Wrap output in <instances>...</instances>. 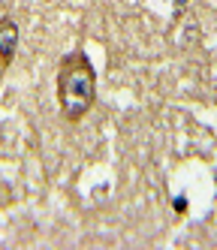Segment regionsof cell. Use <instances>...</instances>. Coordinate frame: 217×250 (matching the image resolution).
<instances>
[{
	"label": "cell",
	"instance_id": "obj_1",
	"mask_svg": "<svg viewBox=\"0 0 217 250\" xmlns=\"http://www.w3.org/2000/svg\"><path fill=\"white\" fill-rule=\"evenodd\" d=\"M97 100V73L85 51H69L58 66V105L61 115L76 124L82 121Z\"/></svg>",
	"mask_w": 217,
	"mask_h": 250
},
{
	"label": "cell",
	"instance_id": "obj_2",
	"mask_svg": "<svg viewBox=\"0 0 217 250\" xmlns=\"http://www.w3.org/2000/svg\"><path fill=\"white\" fill-rule=\"evenodd\" d=\"M15 48H18V24L3 15L0 19V69H6L15 58Z\"/></svg>",
	"mask_w": 217,
	"mask_h": 250
}]
</instances>
